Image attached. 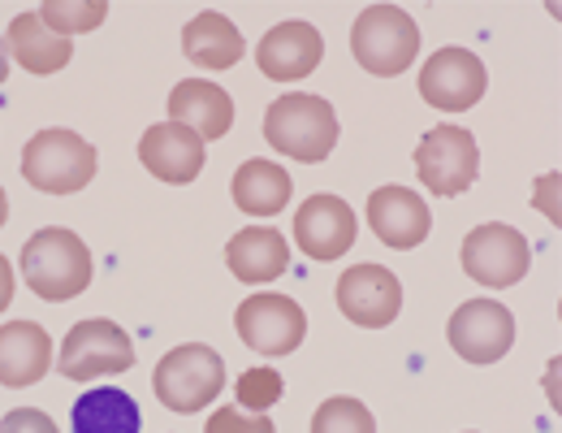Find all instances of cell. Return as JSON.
Segmentation results:
<instances>
[{"label": "cell", "instance_id": "obj_4", "mask_svg": "<svg viewBox=\"0 0 562 433\" xmlns=\"http://www.w3.org/2000/svg\"><path fill=\"white\" fill-rule=\"evenodd\" d=\"M95 147L74 131H40L22 147V178L44 196H74L95 178Z\"/></svg>", "mask_w": 562, "mask_h": 433}, {"label": "cell", "instance_id": "obj_19", "mask_svg": "<svg viewBox=\"0 0 562 433\" xmlns=\"http://www.w3.org/2000/svg\"><path fill=\"white\" fill-rule=\"evenodd\" d=\"M53 368V338L35 321H13L0 330V386H35Z\"/></svg>", "mask_w": 562, "mask_h": 433}, {"label": "cell", "instance_id": "obj_30", "mask_svg": "<svg viewBox=\"0 0 562 433\" xmlns=\"http://www.w3.org/2000/svg\"><path fill=\"white\" fill-rule=\"evenodd\" d=\"M4 74H9V48H4V40H0V82H4Z\"/></svg>", "mask_w": 562, "mask_h": 433}, {"label": "cell", "instance_id": "obj_16", "mask_svg": "<svg viewBox=\"0 0 562 433\" xmlns=\"http://www.w3.org/2000/svg\"><path fill=\"white\" fill-rule=\"evenodd\" d=\"M325 57V40L312 22H278L265 40H260V70L269 74L273 82H294V78H307V74L321 66Z\"/></svg>", "mask_w": 562, "mask_h": 433}, {"label": "cell", "instance_id": "obj_17", "mask_svg": "<svg viewBox=\"0 0 562 433\" xmlns=\"http://www.w3.org/2000/svg\"><path fill=\"white\" fill-rule=\"evenodd\" d=\"M169 118L209 144V140H221V135L234 126V100H229V91L216 87V82L182 78V82L173 87V96H169Z\"/></svg>", "mask_w": 562, "mask_h": 433}, {"label": "cell", "instance_id": "obj_27", "mask_svg": "<svg viewBox=\"0 0 562 433\" xmlns=\"http://www.w3.org/2000/svg\"><path fill=\"white\" fill-rule=\"evenodd\" d=\"M204 433H278L269 417H251V412H234V408H216L209 417Z\"/></svg>", "mask_w": 562, "mask_h": 433}, {"label": "cell", "instance_id": "obj_21", "mask_svg": "<svg viewBox=\"0 0 562 433\" xmlns=\"http://www.w3.org/2000/svg\"><path fill=\"white\" fill-rule=\"evenodd\" d=\"M74 433H139L143 412L135 395L117 390V386H95L82 399H74L70 408Z\"/></svg>", "mask_w": 562, "mask_h": 433}, {"label": "cell", "instance_id": "obj_1", "mask_svg": "<svg viewBox=\"0 0 562 433\" xmlns=\"http://www.w3.org/2000/svg\"><path fill=\"white\" fill-rule=\"evenodd\" d=\"M22 278H26V287L35 290L40 299H48V303L78 299L82 290L91 287V252L66 225L35 230L22 243Z\"/></svg>", "mask_w": 562, "mask_h": 433}, {"label": "cell", "instance_id": "obj_15", "mask_svg": "<svg viewBox=\"0 0 562 433\" xmlns=\"http://www.w3.org/2000/svg\"><path fill=\"white\" fill-rule=\"evenodd\" d=\"M139 160L147 165L151 178L160 182H173V187H187L200 178L204 169V140L191 135L187 126L178 122H160V126H147L139 140Z\"/></svg>", "mask_w": 562, "mask_h": 433}, {"label": "cell", "instance_id": "obj_2", "mask_svg": "<svg viewBox=\"0 0 562 433\" xmlns=\"http://www.w3.org/2000/svg\"><path fill=\"white\" fill-rule=\"evenodd\" d=\"M265 135L281 156L316 165V160H329V152L338 147V113L325 96L285 91L265 113Z\"/></svg>", "mask_w": 562, "mask_h": 433}, {"label": "cell", "instance_id": "obj_6", "mask_svg": "<svg viewBox=\"0 0 562 433\" xmlns=\"http://www.w3.org/2000/svg\"><path fill=\"white\" fill-rule=\"evenodd\" d=\"M416 174L432 196H463L481 174L476 135L463 126H432L416 147Z\"/></svg>", "mask_w": 562, "mask_h": 433}, {"label": "cell", "instance_id": "obj_11", "mask_svg": "<svg viewBox=\"0 0 562 433\" xmlns=\"http://www.w3.org/2000/svg\"><path fill=\"white\" fill-rule=\"evenodd\" d=\"M485 62L468 48H437L420 70V96L441 113H463L485 96Z\"/></svg>", "mask_w": 562, "mask_h": 433}, {"label": "cell", "instance_id": "obj_12", "mask_svg": "<svg viewBox=\"0 0 562 433\" xmlns=\"http://www.w3.org/2000/svg\"><path fill=\"white\" fill-rule=\"evenodd\" d=\"M338 308L363 330H385L403 308V287L385 265H351L338 278Z\"/></svg>", "mask_w": 562, "mask_h": 433}, {"label": "cell", "instance_id": "obj_26", "mask_svg": "<svg viewBox=\"0 0 562 433\" xmlns=\"http://www.w3.org/2000/svg\"><path fill=\"white\" fill-rule=\"evenodd\" d=\"M234 390H238V403H243L251 417H269V408L281 399L285 381H281L278 368H247Z\"/></svg>", "mask_w": 562, "mask_h": 433}, {"label": "cell", "instance_id": "obj_24", "mask_svg": "<svg viewBox=\"0 0 562 433\" xmlns=\"http://www.w3.org/2000/svg\"><path fill=\"white\" fill-rule=\"evenodd\" d=\"M40 18H44L48 31H57V35L70 40L74 31H95L109 18V4L104 0H82V4H74V0H48L40 9Z\"/></svg>", "mask_w": 562, "mask_h": 433}, {"label": "cell", "instance_id": "obj_31", "mask_svg": "<svg viewBox=\"0 0 562 433\" xmlns=\"http://www.w3.org/2000/svg\"><path fill=\"white\" fill-rule=\"evenodd\" d=\"M4 216H9V200H4V187H0V225H4Z\"/></svg>", "mask_w": 562, "mask_h": 433}, {"label": "cell", "instance_id": "obj_20", "mask_svg": "<svg viewBox=\"0 0 562 433\" xmlns=\"http://www.w3.org/2000/svg\"><path fill=\"white\" fill-rule=\"evenodd\" d=\"M9 57H18V66L26 74H57L70 66L74 44L66 35L48 31L40 13H18L9 22Z\"/></svg>", "mask_w": 562, "mask_h": 433}, {"label": "cell", "instance_id": "obj_22", "mask_svg": "<svg viewBox=\"0 0 562 433\" xmlns=\"http://www.w3.org/2000/svg\"><path fill=\"white\" fill-rule=\"evenodd\" d=\"M182 53L195 62V66H204V70H234L238 62H243V35H238V26L229 22V18H221V13H195L191 22H187V31H182Z\"/></svg>", "mask_w": 562, "mask_h": 433}, {"label": "cell", "instance_id": "obj_10", "mask_svg": "<svg viewBox=\"0 0 562 433\" xmlns=\"http://www.w3.org/2000/svg\"><path fill=\"white\" fill-rule=\"evenodd\" d=\"M446 338L468 364H497L515 343V317L497 299H468L454 308Z\"/></svg>", "mask_w": 562, "mask_h": 433}, {"label": "cell", "instance_id": "obj_9", "mask_svg": "<svg viewBox=\"0 0 562 433\" xmlns=\"http://www.w3.org/2000/svg\"><path fill=\"white\" fill-rule=\"evenodd\" d=\"M234 325L238 338L260 356H290L307 334V317L290 295H247L234 312Z\"/></svg>", "mask_w": 562, "mask_h": 433}, {"label": "cell", "instance_id": "obj_29", "mask_svg": "<svg viewBox=\"0 0 562 433\" xmlns=\"http://www.w3.org/2000/svg\"><path fill=\"white\" fill-rule=\"evenodd\" d=\"M13 303V269H9V260L0 256V312Z\"/></svg>", "mask_w": 562, "mask_h": 433}, {"label": "cell", "instance_id": "obj_14", "mask_svg": "<svg viewBox=\"0 0 562 433\" xmlns=\"http://www.w3.org/2000/svg\"><path fill=\"white\" fill-rule=\"evenodd\" d=\"M368 225L385 247L407 252V247H420L428 238L432 213L412 187H376L368 196Z\"/></svg>", "mask_w": 562, "mask_h": 433}, {"label": "cell", "instance_id": "obj_3", "mask_svg": "<svg viewBox=\"0 0 562 433\" xmlns=\"http://www.w3.org/2000/svg\"><path fill=\"white\" fill-rule=\"evenodd\" d=\"M355 62L376 78L403 74L420 53V26L407 9L398 4H368L351 26Z\"/></svg>", "mask_w": 562, "mask_h": 433}, {"label": "cell", "instance_id": "obj_25", "mask_svg": "<svg viewBox=\"0 0 562 433\" xmlns=\"http://www.w3.org/2000/svg\"><path fill=\"white\" fill-rule=\"evenodd\" d=\"M312 433H376V421H372V412H368L359 399L338 395V399H325V403L316 408Z\"/></svg>", "mask_w": 562, "mask_h": 433}, {"label": "cell", "instance_id": "obj_28", "mask_svg": "<svg viewBox=\"0 0 562 433\" xmlns=\"http://www.w3.org/2000/svg\"><path fill=\"white\" fill-rule=\"evenodd\" d=\"M0 433H61L57 421L40 408H13L4 421H0Z\"/></svg>", "mask_w": 562, "mask_h": 433}, {"label": "cell", "instance_id": "obj_23", "mask_svg": "<svg viewBox=\"0 0 562 433\" xmlns=\"http://www.w3.org/2000/svg\"><path fill=\"white\" fill-rule=\"evenodd\" d=\"M234 204L251 216H273L290 204V174L278 160H243L234 174Z\"/></svg>", "mask_w": 562, "mask_h": 433}, {"label": "cell", "instance_id": "obj_7", "mask_svg": "<svg viewBox=\"0 0 562 433\" xmlns=\"http://www.w3.org/2000/svg\"><path fill=\"white\" fill-rule=\"evenodd\" d=\"M131 368H135V343L113 321H95V317L78 321L61 343V377L70 381H95Z\"/></svg>", "mask_w": 562, "mask_h": 433}, {"label": "cell", "instance_id": "obj_5", "mask_svg": "<svg viewBox=\"0 0 562 433\" xmlns=\"http://www.w3.org/2000/svg\"><path fill=\"white\" fill-rule=\"evenodd\" d=\"M151 390H156V399L169 412H182V417L200 412V408H209L212 399L225 390V360L212 347H204V343L173 347L165 360L156 364Z\"/></svg>", "mask_w": 562, "mask_h": 433}, {"label": "cell", "instance_id": "obj_13", "mask_svg": "<svg viewBox=\"0 0 562 433\" xmlns=\"http://www.w3.org/2000/svg\"><path fill=\"white\" fill-rule=\"evenodd\" d=\"M294 243L312 260H338L355 243V213L342 196H307L294 213Z\"/></svg>", "mask_w": 562, "mask_h": 433}, {"label": "cell", "instance_id": "obj_18", "mask_svg": "<svg viewBox=\"0 0 562 433\" xmlns=\"http://www.w3.org/2000/svg\"><path fill=\"white\" fill-rule=\"evenodd\" d=\"M225 265H229V274L238 282L260 287V282H273V278H281L290 269V247H285V238H281L278 230L247 225V230H238L225 243Z\"/></svg>", "mask_w": 562, "mask_h": 433}, {"label": "cell", "instance_id": "obj_8", "mask_svg": "<svg viewBox=\"0 0 562 433\" xmlns=\"http://www.w3.org/2000/svg\"><path fill=\"white\" fill-rule=\"evenodd\" d=\"M528 265H532V247L515 225L490 221V225H476L463 238V269L481 287H515L528 274Z\"/></svg>", "mask_w": 562, "mask_h": 433}]
</instances>
